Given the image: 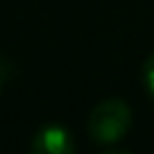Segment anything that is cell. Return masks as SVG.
Here are the masks:
<instances>
[{
	"instance_id": "7a4b0ae2",
	"label": "cell",
	"mask_w": 154,
	"mask_h": 154,
	"mask_svg": "<svg viewBox=\"0 0 154 154\" xmlns=\"http://www.w3.org/2000/svg\"><path fill=\"white\" fill-rule=\"evenodd\" d=\"M72 149H75L72 134L63 125H45L32 138L34 154H70Z\"/></svg>"
},
{
	"instance_id": "3957f363",
	"label": "cell",
	"mask_w": 154,
	"mask_h": 154,
	"mask_svg": "<svg viewBox=\"0 0 154 154\" xmlns=\"http://www.w3.org/2000/svg\"><path fill=\"white\" fill-rule=\"evenodd\" d=\"M143 86L147 91V95L154 100V52L147 57V61L143 63Z\"/></svg>"
},
{
	"instance_id": "277c9868",
	"label": "cell",
	"mask_w": 154,
	"mask_h": 154,
	"mask_svg": "<svg viewBox=\"0 0 154 154\" xmlns=\"http://www.w3.org/2000/svg\"><path fill=\"white\" fill-rule=\"evenodd\" d=\"M0 93H2V77H0Z\"/></svg>"
},
{
	"instance_id": "6da1fadb",
	"label": "cell",
	"mask_w": 154,
	"mask_h": 154,
	"mask_svg": "<svg viewBox=\"0 0 154 154\" xmlns=\"http://www.w3.org/2000/svg\"><path fill=\"white\" fill-rule=\"evenodd\" d=\"M129 127H131V109L127 102L118 100V97H109V100L95 104L93 111L88 113L86 122L88 136L97 145L120 143L127 136Z\"/></svg>"
}]
</instances>
